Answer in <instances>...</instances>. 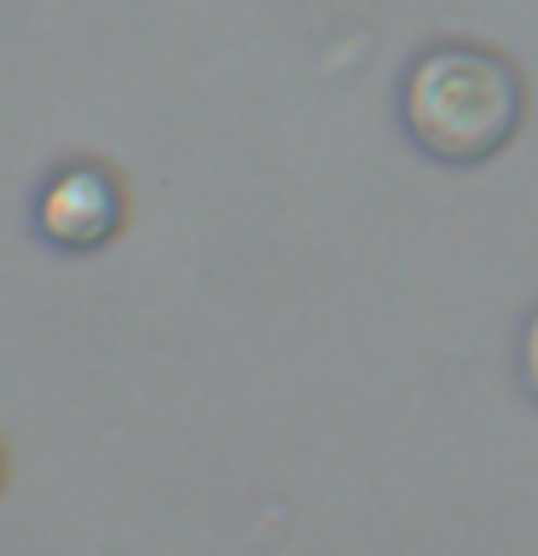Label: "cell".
<instances>
[{
    "instance_id": "obj_3",
    "label": "cell",
    "mask_w": 538,
    "mask_h": 556,
    "mask_svg": "<svg viewBox=\"0 0 538 556\" xmlns=\"http://www.w3.org/2000/svg\"><path fill=\"white\" fill-rule=\"evenodd\" d=\"M521 371H527V389L538 394V313L527 325V342H521Z\"/></svg>"
},
{
    "instance_id": "obj_1",
    "label": "cell",
    "mask_w": 538,
    "mask_h": 556,
    "mask_svg": "<svg viewBox=\"0 0 538 556\" xmlns=\"http://www.w3.org/2000/svg\"><path fill=\"white\" fill-rule=\"evenodd\" d=\"M406 134L440 163H486L521 128V76L510 59L486 47H428L411 64L406 93Z\"/></svg>"
},
{
    "instance_id": "obj_2",
    "label": "cell",
    "mask_w": 538,
    "mask_h": 556,
    "mask_svg": "<svg viewBox=\"0 0 538 556\" xmlns=\"http://www.w3.org/2000/svg\"><path fill=\"white\" fill-rule=\"evenodd\" d=\"M121 220V186L93 163L52 174L41 191V232L59 250H99Z\"/></svg>"
},
{
    "instance_id": "obj_4",
    "label": "cell",
    "mask_w": 538,
    "mask_h": 556,
    "mask_svg": "<svg viewBox=\"0 0 538 556\" xmlns=\"http://www.w3.org/2000/svg\"><path fill=\"white\" fill-rule=\"evenodd\" d=\"M0 476H7V464H0Z\"/></svg>"
}]
</instances>
